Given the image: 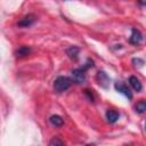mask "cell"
Masks as SVG:
<instances>
[{"label":"cell","instance_id":"1","mask_svg":"<svg viewBox=\"0 0 146 146\" xmlns=\"http://www.w3.org/2000/svg\"><path fill=\"white\" fill-rule=\"evenodd\" d=\"M71 83H72V81H71L70 78H67V76H58L54 81V90L57 94L64 92L65 90H67L70 88Z\"/></svg>","mask_w":146,"mask_h":146},{"label":"cell","instance_id":"2","mask_svg":"<svg viewBox=\"0 0 146 146\" xmlns=\"http://www.w3.org/2000/svg\"><path fill=\"white\" fill-rule=\"evenodd\" d=\"M71 81L78 83V84H81L86 81V70L83 67H80V68H75L71 72Z\"/></svg>","mask_w":146,"mask_h":146},{"label":"cell","instance_id":"3","mask_svg":"<svg viewBox=\"0 0 146 146\" xmlns=\"http://www.w3.org/2000/svg\"><path fill=\"white\" fill-rule=\"evenodd\" d=\"M114 88H115V90L117 92L124 95L128 99H132V92L130 91V89L128 88V86L125 83H123V82H116L114 84Z\"/></svg>","mask_w":146,"mask_h":146},{"label":"cell","instance_id":"4","mask_svg":"<svg viewBox=\"0 0 146 146\" xmlns=\"http://www.w3.org/2000/svg\"><path fill=\"white\" fill-rule=\"evenodd\" d=\"M35 19H36V17H35L34 14H27L26 16H24L23 18H21L18 21L17 25L19 27H29V26H31L35 22Z\"/></svg>","mask_w":146,"mask_h":146},{"label":"cell","instance_id":"5","mask_svg":"<svg viewBox=\"0 0 146 146\" xmlns=\"http://www.w3.org/2000/svg\"><path fill=\"white\" fill-rule=\"evenodd\" d=\"M96 79H97V82H98V84L100 87H103L105 89L108 88V86H110V78H108V75L104 71H99L97 73V75H96Z\"/></svg>","mask_w":146,"mask_h":146},{"label":"cell","instance_id":"6","mask_svg":"<svg viewBox=\"0 0 146 146\" xmlns=\"http://www.w3.org/2000/svg\"><path fill=\"white\" fill-rule=\"evenodd\" d=\"M143 40V34L139 30L137 29H131V35L129 38V42L131 44H135V46H138Z\"/></svg>","mask_w":146,"mask_h":146},{"label":"cell","instance_id":"7","mask_svg":"<svg viewBox=\"0 0 146 146\" xmlns=\"http://www.w3.org/2000/svg\"><path fill=\"white\" fill-rule=\"evenodd\" d=\"M129 83H130V86L132 87V89L135 90V91H137V92H139V91H141V89H143V86H141V82H140V80L137 78V76H130L129 78Z\"/></svg>","mask_w":146,"mask_h":146},{"label":"cell","instance_id":"8","mask_svg":"<svg viewBox=\"0 0 146 146\" xmlns=\"http://www.w3.org/2000/svg\"><path fill=\"white\" fill-rule=\"evenodd\" d=\"M79 52H80V49H79L78 47H75V46H72V47H70V48L66 50L67 56H68L72 60H76V59H78Z\"/></svg>","mask_w":146,"mask_h":146},{"label":"cell","instance_id":"9","mask_svg":"<svg viewBox=\"0 0 146 146\" xmlns=\"http://www.w3.org/2000/svg\"><path fill=\"white\" fill-rule=\"evenodd\" d=\"M106 119H107V121L110 123H114L119 119V113L116 111H114V110H108L106 112Z\"/></svg>","mask_w":146,"mask_h":146},{"label":"cell","instance_id":"10","mask_svg":"<svg viewBox=\"0 0 146 146\" xmlns=\"http://www.w3.org/2000/svg\"><path fill=\"white\" fill-rule=\"evenodd\" d=\"M49 121H50V123H51L52 125H55V127H62L63 123H64L62 116H59V115H51L50 119H49Z\"/></svg>","mask_w":146,"mask_h":146},{"label":"cell","instance_id":"11","mask_svg":"<svg viewBox=\"0 0 146 146\" xmlns=\"http://www.w3.org/2000/svg\"><path fill=\"white\" fill-rule=\"evenodd\" d=\"M30 51H31V49H30L29 47H26V46H21V47L17 49L16 54H17V56H18V57H24V56L29 55V54H30Z\"/></svg>","mask_w":146,"mask_h":146},{"label":"cell","instance_id":"12","mask_svg":"<svg viewBox=\"0 0 146 146\" xmlns=\"http://www.w3.org/2000/svg\"><path fill=\"white\" fill-rule=\"evenodd\" d=\"M135 108H136V112H137V113H139V114L144 113V112L146 111V102H145V100L138 102L137 105L135 106Z\"/></svg>","mask_w":146,"mask_h":146},{"label":"cell","instance_id":"13","mask_svg":"<svg viewBox=\"0 0 146 146\" xmlns=\"http://www.w3.org/2000/svg\"><path fill=\"white\" fill-rule=\"evenodd\" d=\"M49 146H65V144H64V141H63L60 138L54 137V138H51V140L49 141Z\"/></svg>","mask_w":146,"mask_h":146},{"label":"cell","instance_id":"14","mask_svg":"<svg viewBox=\"0 0 146 146\" xmlns=\"http://www.w3.org/2000/svg\"><path fill=\"white\" fill-rule=\"evenodd\" d=\"M132 63L135 64V66H138V67H141L144 65V60L141 58H133L132 59Z\"/></svg>","mask_w":146,"mask_h":146},{"label":"cell","instance_id":"15","mask_svg":"<svg viewBox=\"0 0 146 146\" xmlns=\"http://www.w3.org/2000/svg\"><path fill=\"white\" fill-rule=\"evenodd\" d=\"M84 94L88 95L90 102H94V96H92V94H90V90H84Z\"/></svg>","mask_w":146,"mask_h":146},{"label":"cell","instance_id":"16","mask_svg":"<svg viewBox=\"0 0 146 146\" xmlns=\"http://www.w3.org/2000/svg\"><path fill=\"white\" fill-rule=\"evenodd\" d=\"M86 146H95L94 144H88V145H86Z\"/></svg>","mask_w":146,"mask_h":146}]
</instances>
